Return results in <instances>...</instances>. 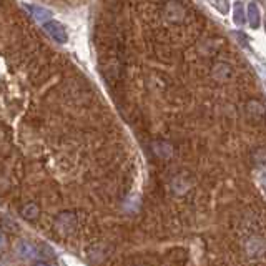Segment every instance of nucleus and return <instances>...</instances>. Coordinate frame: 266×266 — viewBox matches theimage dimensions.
Returning a JSON list of instances; mask_svg holds the SVG:
<instances>
[{
  "instance_id": "obj_1",
  "label": "nucleus",
  "mask_w": 266,
  "mask_h": 266,
  "mask_svg": "<svg viewBox=\"0 0 266 266\" xmlns=\"http://www.w3.org/2000/svg\"><path fill=\"white\" fill-rule=\"evenodd\" d=\"M44 30L57 42V44H67V40H69L67 30L64 29V25H62L60 22H55V20H49V22L44 24Z\"/></svg>"
},
{
  "instance_id": "obj_2",
  "label": "nucleus",
  "mask_w": 266,
  "mask_h": 266,
  "mask_svg": "<svg viewBox=\"0 0 266 266\" xmlns=\"http://www.w3.org/2000/svg\"><path fill=\"white\" fill-rule=\"evenodd\" d=\"M211 77L218 82H226L233 77V67L226 62H216L211 67Z\"/></svg>"
},
{
  "instance_id": "obj_3",
  "label": "nucleus",
  "mask_w": 266,
  "mask_h": 266,
  "mask_svg": "<svg viewBox=\"0 0 266 266\" xmlns=\"http://www.w3.org/2000/svg\"><path fill=\"white\" fill-rule=\"evenodd\" d=\"M35 253H37V249L30 241L27 239H20V241L15 244V254L20 256L22 259H30L35 256Z\"/></svg>"
},
{
  "instance_id": "obj_4",
  "label": "nucleus",
  "mask_w": 266,
  "mask_h": 266,
  "mask_svg": "<svg viewBox=\"0 0 266 266\" xmlns=\"http://www.w3.org/2000/svg\"><path fill=\"white\" fill-rule=\"evenodd\" d=\"M24 5H25V9H27L29 12L32 14V17L35 20H39V22H42V24L49 22L50 17H54V14H52L49 9L39 7V5H30V4H24Z\"/></svg>"
},
{
  "instance_id": "obj_5",
  "label": "nucleus",
  "mask_w": 266,
  "mask_h": 266,
  "mask_svg": "<svg viewBox=\"0 0 266 266\" xmlns=\"http://www.w3.org/2000/svg\"><path fill=\"white\" fill-rule=\"evenodd\" d=\"M166 10H168V17H170V20H173V22H180V20H183L185 9L181 7V4H178V2H170L168 5H166Z\"/></svg>"
},
{
  "instance_id": "obj_6",
  "label": "nucleus",
  "mask_w": 266,
  "mask_h": 266,
  "mask_svg": "<svg viewBox=\"0 0 266 266\" xmlns=\"http://www.w3.org/2000/svg\"><path fill=\"white\" fill-rule=\"evenodd\" d=\"M246 17H248V24L251 25V29H258L259 27V10L256 7V4H248V10H246Z\"/></svg>"
},
{
  "instance_id": "obj_7",
  "label": "nucleus",
  "mask_w": 266,
  "mask_h": 266,
  "mask_svg": "<svg viewBox=\"0 0 266 266\" xmlns=\"http://www.w3.org/2000/svg\"><path fill=\"white\" fill-rule=\"evenodd\" d=\"M20 213H22V216L25 220H35V218L39 216V206L35 205V203H29V205H25L22 210H20Z\"/></svg>"
},
{
  "instance_id": "obj_8",
  "label": "nucleus",
  "mask_w": 266,
  "mask_h": 266,
  "mask_svg": "<svg viewBox=\"0 0 266 266\" xmlns=\"http://www.w3.org/2000/svg\"><path fill=\"white\" fill-rule=\"evenodd\" d=\"M153 148H155V152L158 156H161V158H170L171 156V147L168 143H165V142H156L153 145Z\"/></svg>"
},
{
  "instance_id": "obj_9",
  "label": "nucleus",
  "mask_w": 266,
  "mask_h": 266,
  "mask_svg": "<svg viewBox=\"0 0 266 266\" xmlns=\"http://www.w3.org/2000/svg\"><path fill=\"white\" fill-rule=\"evenodd\" d=\"M233 20L236 25H243L244 24V9L241 2H234V9H233Z\"/></svg>"
},
{
  "instance_id": "obj_10",
  "label": "nucleus",
  "mask_w": 266,
  "mask_h": 266,
  "mask_svg": "<svg viewBox=\"0 0 266 266\" xmlns=\"http://www.w3.org/2000/svg\"><path fill=\"white\" fill-rule=\"evenodd\" d=\"M5 244H7V239H5L4 234L0 233V251H2V249L5 248Z\"/></svg>"
},
{
  "instance_id": "obj_11",
  "label": "nucleus",
  "mask_w": 266,
  "mask_h": 266,
  "mask_svg": "<svg viewBox=\"0 0 266 266\" xmlns=\"http://www.w3.org/2000/svg\"><path fill=\"white\" fill-rule=\"evenodd\" d=\"M261 185H263V188H264V191H266V171L261 175Z\"/></svg>"
},
{
  "instance_id": "obj_12",
  "label": "nucleus",
  "mask_w": 266,
  "mask_h": 266,
  "mask_svg": "<svg viewBox=\"0 0 266 266\" xmlns=\"http://www.w3.org/2000/svg\"><path fill=\"white\" fill-rule=\"evenodd\" d=\"M35 266H49V264L44 263V261H39V263H35Z\"/></svg>"
},
{
  "instance_id": "obj_13",
  "label": "nucleus",
  "mask_w": 266,
  "mask_h": 266,
  "mask_svg": "<svg viewBox=\"0 0 266 266\" xmlns=\"http://www.w3.org/2000/svg\"><path fill=\"white\" fill-rule=\"evenodd\" d=\"M211 2H215V0H211Z\"/></svg>"
},
{
  "instance_id": "obj_14",
  "label": "nucleus",
  "mask_w": 266,
  "mask_h": 266,
  "mask_svg": "<svg viewBox=\"0 0 266 266\" xmlns=\"http://www.w3.org/2000/svg\"><path fill=\"white\" fill-rule=\"evenodd\" d=\"M0 266H2V264H0Z\"/></svg>"
}]
</instances>
